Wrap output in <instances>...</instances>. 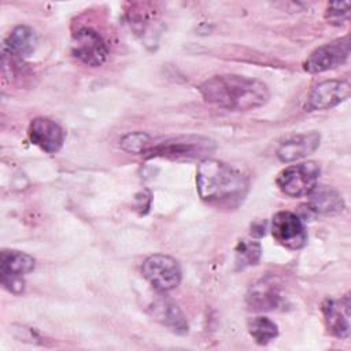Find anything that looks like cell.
<instances>
[{
  "instance_id": "6da1fadb",
  "label": "cell",
  "mask_w": 351,
  "mask_h": 351,
  "mask_svg": "<svg viewBox=\"0 0 351 351\" xmlns=\"http://www.w3.org/2000/svg\"><path fill=\"white\" fill-rule=\"evenodd\" d=\"M250 181L239 169L218 160L203 159L196 170V189L200 199L215 208H236L248 193Z\"/></svg>"
},
{
  "instance_id": "7a4b0ae2",
  "label": "cell",
  "mask_w": 351,
  "mask_h": 351,
  "mask_svg": "<svg viewBox=\"0 0 351 351\" xmlns=\"http://www.w3.org/2000/svg\"><path fill=\"white\" fill-rule=\"evenodd\" d=\"M199 92L208 104L230 111L255 110L270 99L263 81L239 74L214 75L200 84Z\"/></svg>"
},
{
  "instance_id": "3957f363",
  "label": "cell",
  "mask_w": 351,
  "mask_h": 351,
  "mask_svg": "<svg viewBox=\"0 0 351 351\" xmlns=\"http://www.w3.org/2000/svg\"><path fill=\"white\" fill-rule=\"evenodd\" d=\"M215 149V143L204 136L185 134L165 138L159 143H151L149 148L143 154L144 158H166V159H207Z\"/></svg>"
},
{
  "instance_id": "277c9868",
  "label": "cell",
  "mask_w": 351,
  "mask_h": 351,
  "mask_svg": "<svg viewBox=\"0 0 351 351\" xmlns=\"http://www.w3.org/2000/svg\"><path fill=\"white\" fill-rule=\"evenodd\" d=\"M319 173V165L314 160H307L282 169L276 178V184L289 197L308 196L317 186Z\"/></svg>"
},
{
  "instance_id": "5b68a950",
  "label": "cell",
  "mask_w": 351,
  "mask_h": 351,
  "mask_svg": "<svg viewBox=\"0 0 351 351\" xmlns=\"http://www.w3.org/2000/svg\"><path fill=\"white\" fill-rule=\"evenodd\" d=\"M141 274L158 292H169L180 285L182 273L180 263L173 256L154 254L144 259Z\"/></svg>"
},
{
  "instance_id": "8992f818",
  "label": "cell",
  "mask_w": 351,
  "mask_h": 351,
  "mask_svg": "<svg viewBox=\"0 0 351 351\" xmlns=\"http://www.w3.org/2000/svg\"><path fill=\"white\" fill-rule=\"evenodd\" d=\"M36 261L32 255L18 250H3L0 255V278L4 289L19 295L25 289L23 276L33 271Z\"/></svg>"
},
{
  "instance_id": "52a82bcc",
  "label": "cell",
  "mask_w": 351,
  "mask_h": 351,
  "mask_svg": "<svg viewBox=\"0 0 351 351\" xmlns=\"http://www.w3.org/2000/svg\"><path fill=\"white\" fill-rule=\"evenodd\" d=\"M350 36L346 34L330 43L315 48L303 62V70L310 74H319L336 69L347 62L350 56Z\"/></svg>"
},
{
  "instance_id": "ba28073f",
  "label": "cell",
  "mask_w": 351,
  "mask_h": 351,
  "mask_svg": "<svg viewBox=\"0 0 351 351\" xmlns=\"http://www.w3.org/2000/svg\"><path fill=\"white\" fill-rule=\"evenodd\" d=\"M74 58L89 67L101 66L108 58V47L103 37L90 27L78 29L71 38Z\"/></svg>"
},
{
  "instance_id": "9c48e42d",
  "label": "cell",
  "mask_w": 351,
  "mask_h": 351,
  "mask_svg": "<svg viewBox=\"0 0 351 351\" xmlns=\"http://www.w3.org/2000/svg\"><path fill=\"white\" fill-rule=\"evenodd\" d=\"M270 230L273 239L288 250H299L307 243V230L303 219L292 211H278L273 215Z\"/></svg>"
},
{
  "instance_id": "30bf717a",
  "label": "cell",
  "mask_w": 351,
  "mask_h": 351,
  "mask_svg": "<svg viewBox=\"0 0 351 351\" xmlns=\"http://www.w3.org/2000/svg\"><path fill=\"white\" fill-rule=\"evenodd\" d=\"M351 85L346 80H326L317 84L306 100L307 111H322L336 107L350 97Z\"/></svg>"
},
{
  "instance_id": "8fae6325",
  "label": "cell",
  "mask_w": 351,
  "mask_h": 351,
  "mask_svg": "<svg viewBox=\"0 0 351 351\" xmlns=\"http://www.w3.org/2000/svg\"><path fill=\"white\" fill-rule=\"evenodd\" d=\"M27 136L32 144L37 145L47 154H56L64 141V132L62 126L47 117H37L32 119L27 128Z\"/></svg>"
},
{
  "instance_id": "7c38bea8",
  "label": "cell",
  "mask_w": 351,
  "mask_h": 351,
  "mask_svg": "<svg viewBox=\"0 0 351 351\" xmlns=\"http://www.w3.org/2000/svg\"><path fill=\"white\" fill-rule=\"evenodd\" d=\"M350 295H344L341 299H326L322 303V315L328 330L339 337L347 339L350 336Z\"/></svg>"
},
{
  "instance_id": "4fadbf2b",
  "label": "cell",
  "mask_w": 351,
  "mask_h": 351,
  "mask_svg": "<svg viewBox=\"0 0 351 351\" xmlns=\"http://www.w3.org/2000/svg\"><path fill=\"white\" fill-rule=\"evenodd\" d=\"M319 140L321 136L315 130L292 134L280 143L277 148V158L284 163L303 159L315 152L319 145Z\"/></svg>"
},
{
  "instance_id": "5bb4252c",
  "label": "cell",
  "mask_w": 351,
  "mask_h": 351,
  "mask_svg": "<svg viewBox=\"0 0 351 351\" xmlns=\"http://www.w3.org/2000/svg\"><path fill=\"white\" fill-rule=\"evenodd\" d=\"M37 45L36 32L26 25L15 26L3 44V58L23 60L29 58Z\"/></svg>"
},
{
  "instance_id": "9a60e30c",
  "label": "cell",
  "mask_w": 351,
  "mask_h": 351,
  "mask_svg": "<svg viewBox=\"0 0 351 351\" xmlns=\"http://www.w3.org/2000/svg\"><path fill=\"white\" fill-rule=\"evenodd\" d=\"M149 314L163 326L169 328L171 332L177 335L188 333L189 325L186 317L181 311L177 303L169 299H156L149 306Z\"/></svg>"
},
{
  "instance_id": "2e32d148",
  "label": "cell",
  "mask_w": 351,
  "mask_h": 351,
  "mask_svg": "<svg viewBox=\"0 0 351 351\" xmlns=\"http://www.w3.org/2000/svg\"><path fill=\"white\" fill-rule=\"evenodd\" d=\"M281 296L278 291V285L271 278H262L255 282L248 293L247 303L252 310H273L280 304Z\"/></svg>"
},
{
  "instance_id": "e0dca14e",
  "label": "cell",
  "mask_w": 351,
  "mask_h": 351,
  "mask_svg": "<svg viewBox=\"0 0 351 351\" xmlns=\"http://www.w3.org/2000/svg\"><path fill=\"white\" fill-rule=\"evenodd\" d=\"M308 196H310L308 207L314 213L336 214L343 211L344 208V202L341 195L332 188H328V186L318 188L317 185Z\"/></svg>"
},
{
  "instance_id": "ac0fdd59",
  "label": "cell",
  "mask_w": 351,
  "mask_h": 351,
  "mask_svg": "<svg viewBox=\"0 0 351 351\" xmlns=\"http://www.w3.org/2000/svg\"><path fill=\"white\" fill-rule=\"evenodd\" d=\"M247 328L251 337L261 346L270 343L273 339L278 336L277 324L263 315L250 318L247 322Z\"/></svg>"
},
{
  "instance_id": "d6986e66",
  "label": "cell",
  "mask_w": 351,
  "mask_h": 351,
  "mask_svg": "<svg viewBox=\"0 0 351 351\" xmlns=\"http://www.w3.org/2000/svg\"><path fill=\"white\" fill-rule=\"evenodd\" d=\"M262 255V247L255 240L243 239L234 248V265L237 270L258 265Z\"/></svg>"
},
{
  "instance_id": "ffe728a7",
  "label": "cell",
  "mask_w": 351,
  "mask_h": 351,
  "mask_svg": "<svg viewBox=\"0 0 351 351\" xmlns=\"http://www.w3.org/2000/svg\"><path fill=\"white\" fill-rule=\"evenodd\" d=\"M151 143H152V137L148 133H145V132H133V133L125 134L121 138L119 145L123 151H126L129 154L143 155L149 148Z\"/></svg>"
},
{
  "instance_id": "44dd1931",
  "label": "cell",
  "mask_w": 351,
  "mask_h": 351,
  "mask_svg": "<svg viewBox=\"0 0 351 351\" xmlns=\"http://www.w3.org/2000/svg\"><path fill=\"white\" fill-rule=\"evenodd\" d=\"M350 18V1H340V3H330L325 11V19L328 23L340 26L347 22Z\"/></svg>"
}]
</instances>
